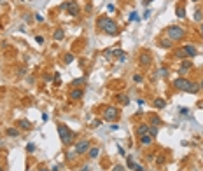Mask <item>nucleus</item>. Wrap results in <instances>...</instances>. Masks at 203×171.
Listing matches in <instances>:
<instances>
[{
    "label": "nucleus",
    "instance_id": "58836bf2",
    "mask_svg": "<svg viewBox=\"0 0 203 171\" xmlns=\"http://www.w3.org/2000/svg\"><path fill=\"white\" fill-rule=\"evenodd\" d=\"M54 82H56V84H60V82H61V79H60V73H56V75H54Z\"/></svg>",
    "mask_w": 203,
    "mask_h": 171
},
{
    "label": "nucleus",
    "instance_id": "f8f14e48",
    "mask_svg": "<svg viewBox=\"0 0 203 171\" xmlns=\"http://www.w3.org/2000/svg\"><path fill=\"white\" fill-rule=\"evenodd\" d=\"M18 128H21V129H25V131H30V129H32V122L26 121V119H21V121H18Z\"/></svg>",
    "mask_w": 203,
    "mask_h": 171
},
{
    "label": "nucleus",
    "instance_id": "20e7f679",
    "mask_svg": "<svg viewBox=\"0 0 203 171\" xmlns=\"http://www.w3.org/2000/svg\"><path fill=\"white\" fill-rule=\"evenodd\" d=\"M166 37H168L170 40H173V42H179V40H182V38L186 37V30H184L182 26L172 24V26L166 28Z\"/></svg>",
    "mask_w": 203,
    "mask_h": 171
},
{
    "label": "nucleus",
    "instance_id": "2f4dec72",
    "mask_svg": "<svg viewBox=\"0 0 203 171\" xmlns=\"http://www.w3.org/2000/svg\"><path fill=\"white\" fill-rule=\"evenodd\" d=\"M103 56H105V58H110V56H112V49H107V51H103Z\"/></svg>",
    "mask_w": 203,
    "mask_h": 171
},
{
    "label": "nucleus",
    "instance_id": "9b49d317",
    "mask_svg": "<svg viewBox=\"0 0 203 171\" xmlns=\"http://www.w3.org/2000/svg\"><path fill=\"white\" fill-rule=\"evenodd\" d=\"M70 100H81L82 96H84V93H82V89H79V87H74L72 91H70Z\"/></svg>",
    "mask_w": 203,
    "mask_h": 171
},
{
    "label": "nucleus",
    "instance_id": "1a4fd4ad",
    "mask_svg": "<svg viewBox=\"0 0 203 171\" xmlns=\"http://www.w3.org/2000/svg\"><path fill=\"white\" fill-rule=\"evenodd\" d=\"M191 68H193V63L188 61V59H182V65H181V68H179V73H181V75H186Z\"/></svg>",
    "mask_w": 203,
    "mask_h": 171
},
{
    "label": "nucleus",
    "instance_id": "c85d7f7f",
    "mask_svg": "<svg viewBox=\"0 0 203 171\" xmlns=\"http://www.w3.org/2000/svg\"><path fill=\"white\" fill-rule=\"evenodd\" d=\"M126 164H128V168H130V170H135V166H137V164L133 163V159H131V157H128V163H126Z\"/></svg>",
    "mask_w": 203,
    "mask_h": 171
},
{
    "label": "nucleus",
    "instance_id": "6e6552de",
    "mask_svg": "<svg viewBox=\"0 0 203 171\" xmlns=\"http://www.w3.org/2000/svg\"><path fill=\"white\" fill-rule=\"evenodd\" d=\"M67 10H68V16H79V12H81V7L77 5V2H72V0H68V7H67Z\"/></svg>",
    "mask_w": 203,
    "mask_h": 171
},
{
    "label": "nucleus",
    "instance_id": "dca6fc26",
    "mask_svg": "<svg viewBox=\"0 0 203 171\" xmlns=\"http://www.w3.org/2000/svg\"><path fill=\"white\" fill-rule=\"evenodd\" d=\"M173 58H177V59H186L188 54H186L184 49H175V51H173Z\"/></svg>",
    "mask_w": 203,
    "mask_h": 171
},
{
    "label": "nucleus",
    "instance_id": "4468645a",
    "mask_svg": "<svg viewBox=\"0 0 203 171\" xmlns=\"http://www.w3.org/2000/svg\"><path fill=\"white\" fill-rule=\"evenodd\" d=\"M112 56L117 58L119 61H124V59H126V52H123L121 49H112Z\"/></svg>",
    "mask_w": 203,
    "mask_h": 171
},
{
    "label": "nucleus",
    "instance_id": "ea45409f",
    "mask_svg": "<svg viewBox=\"0 0 203 171\" xmlns=\"http://www.w3.org/2000/svg\"><path fill=\"white\" fill-rule=\"evenodd\" d=\"M35 40H37V42H39V44H42V42H44V38H42V37H40V35H37V37H35Z\"/></svg>",
    "mask_w": 203,
    "mask_h": 171
},
{
    "label": "nucleus",
    "instance_id": "473e14b6",
    "mask_svg": "<svg viewBox=\"0 0 203 171\" xmlns=\"http://www.w3.org/2000/svg\"><path fill=\"white\" fill-rule=\"evenodd\" d=\"M112 171H124V168H123L121 164H116V166L112 168Z\"/></svg>",
    "mask_w": 203,
    "mask_h": 171
},
{
    "label": "nucleus",
    "instance_id": "a878e982",
    "mask_svg": "<svg viewBox=\"0 0 203 171\" xmlns=\"http://www.w3.org/2000/svg\"><path fill=\"white\" fill-rule=\"evenodd\" d=\"M63 61H65L67 65H68V63H72V61H74V54H72V52H68V54H65V59H63Z\"/></svg>",
    "mask_w": 203,
    "mask_h": 171
},
{
    "label": "nucleus",
    "instance_id": "72a5a7b5",
    "mask_svg": "<svg viewBox=\"0 0 203 171\" xmlns=\"http://www.w3.org/2000/svg\"><path fill=\"white\" fill-rule=\"evenodd\" d=\"M133 80H135V82H142V80H144V77H142V75H135V77H133Z\"/></svg>",
    "mask_w": 203,
    "mask_h": 171
},
{
    "label": "nucleus",
    "instance_id": "c03bdc74",
    "mask_svg": "<svg viewBox=\"0 0 203 171\" xmlns=\"http://www.w3.org/2000/svg\"><path fill=\"white\" fill-rule=\"evenodd\" d=\"M198 31H200V35L203 37V24H200V30H198Z\"/></svg>",
    "mask_w": 203,
    "mask_h": 171
},
{
    "label": "nucleus",
    "instance_id": "c9c22d12",
    "mask_svg": "<svg viewBox=\"0 0 203 171\" xmlns=\"http://www.w3.org/2000/svg\"><path fill=\"white\" fill-rule=\"evenodd\" d=\"M35 19H37L39 23H42V21H44V16H40V14H35Z\"/></svg>",
    "mask_w": 203,
    "mask_h": 171
},
{
    "label": "nucleus",
    "instance_id": "0eeeda50",
    "mask_svg": "<svg viewBox=\"0 0 203 171\" xmlns=\"http://www.w3.org/2000/svg\"><path fill=\"white\" fill-rule=\"evenodd\" d=\"M138 61H140V65H142V66H145V68H147V66L152 63L149 51H142V52H140V56H138Z\"/></svg>",
    "mask_w": 203,
    "mask_h": 171
},
{
    "label": "nucleus",
    "instance_id": "9d476101",
    "mask_svg": "<svg viewBox=\"0 0 203 171\" xmlns=\"http://www.w3.org/2000/svg\"><path fill=\"white\" fill-rule=\"evenodd\" d=\"M182 49L186 51V54H188V58H195V56L198 54V51H196V47H195V45H191V44H186V45H184Z\"/></svg>",
    "mask_w": 203,
    "mask_h": 171
},
{
    "label": "nucleus",
    "instance_id": "a18cd8bd",
    "mask_svg": "<svg viewBox=\"0 0 203 171\" xmlns=\"http://www.w3.org/2000/svg\"><path fill=\"white\" fill-rule=\"evenodd\" d=\"M198 84H200V89H202V91H203V79H202V80H200V82H198Z\"/></svg>",
    "mask_w": 203,
    "mask_h": 171
},
{
    "label": "nucleus",
    "instance_id": "bb28decb",
    "mask_svg": "<svg viewBox=\"0 0 203 171\" xmlns=\"http://www.w3.org/2000/svg\"><path fill=\"white\" fill-rule=\"evenodd\" d=\"M75 156H77V152H75V149H74V150H70V152L67 154V159H68V161H72Z\"/></svg>",
    "mask_w": 203,
    "mask_h": 171
},
{
    "label": "nucleus",
    "instance_id": "de8ad7c7",
    "mask_svg": "<svg viewBox=\"0 0 203 171\" xmlns=\"http://www.w3.org/2000/svg\"><path fill=\"white\" fill-rule=\"evenodd\" d=\"M82 171H89V166H84V168H82Z\"/></svg>",
    "mask_w": 203,
    "mask_h": 171
},
{
    "label": "nucleus",
    "instance_id": "5701e85b",
    "mask_svg": "<svg viewBox=\"0 0 203 171\" xmlns=\"http://www.w3.org/2000/svg\"><path fill=\"white\" fill-rule=\"evenodd\" d=\"M149 135H151L152 138H156V136H158V126H151V124H149Z\"/></svg>",
    "mask_w": 203,
    "mask_h": 171
},
{
    "label": "nucleus",
    "instance_id": "7c9ffc66",
    "mask_svg": "<svg viewBox=\"0 0 203 171\" xmlns=\"http://www.w3.org/2000/svg\"><path fill=\"white\" fill-rule=\"evenodd\" d=\"M165 161H166V157H165V156H159V157L156 159V163H158V164H165Z\"/></svg>",
    "mask_w": 203,
    "mask_h": 171
},
{
    "label": "nucleus",
    "instance_id": "e433bc0d",
    "mask_svg": "<svg viewBox=\"0 0 203 171\" xmlns=\"http://www.w3.org/2000/svg\"><path fill=\"white\" fill-rule=\"evenodd\" d=\"M135 171H147V170H145L144 166H140V164H137V166H135Z\"/></svg>",
    "mask_w": 203,
    "mask_h": 171
},
{
    "label": "nucleus",
    "instance_id": "cd10ccee",
    "mask_svg": "<svg viewBox=\"0 0 203 171\" xmlns=\"http://www.w3.org/2000/svg\"><path fill=\"white\" fill-rule=\"evenodd\" d=\"M195 19H196V21H202L203 19V12L202 10H196V12H195Z\"/></svg>",
    "mask_w": 203,
    "mask_h": 171
},
{
    "label": "nucleus",
    "instance_id": "a211bd4d",
    "mask_svg": "<svg viewBox=\"0 0 203 171\" xmlns=\"http://www.w3.org/2000/svg\"><path fill=\"white\" fill-rule=\"evenodd\" d=\"M159 44H161V47H165V49H170V47L173 45V40H170V38L166 37V38H161V40H159Z\"/></svg>",
    "mask_w": 203,
    "mask_h": 171
},
{
    "label": "nucleus",
    "instance_id": "412c9836",
    "mask_svg": "<svg viewBox=\"0 0 203 171\" xmlns=\"http://www.w3.org/2000/svg\"><path fill=\"white\" fill-rule=\"evenodd\" d=\"M7 136H11V138L19 136V129H16V128H7Z\"/></svg>",
    "mask_w": 203,
    "mask_h": 171
},
{
    "label": "nucleus",
    "instance_id": "09e8293b",
    "mask_svg": "<svg viewBox=\"0 0 203 171\" xmlns=\"http://www.w3.org/2000/svg\"><path fill=\"white\" fill-rule=\"evenodd\" d=\"M5 2H9V0H0V3H5Z\"/></svg>",
    "mask_w": 203,
    "mask_h": 171
},
{
    "label": "nucleus",
    "instance_id": "f704fd0d",
    "mask_svg": "<svg viewBox=\"0 0 203 171\" xmlns=\"http://www.w3.org/2000/svg\"><path fill=\"white\" fill-rule=\"evenodd\" d=\"M121 100H123V105H128V103H130V98H128V96H121Z\"/></svg>",
    "mask_w": 203,
    "mask_h": 171
},
{
    "label": "nucleus",
    "instance_id": "4be33fe9",
    "mask_svg": "<svg viewBox=\"0 0 203 171\" xmlns=\"http://www.w3.org/2000/svg\"><path fill=\"white\" fill-rule=\"evenodd\" d=\"M154 107H156V108H165V107H166V101L161 100V98H158V100L154 101Z\"/></svg>",
    "mask_w": 203,
    "mask_h": 171
},
{
    "label": "nucleus",
    "instance_id": "7ed1b4c3",
    "mask_svg": "<svg viewBox=\"0 0 203 171\" xmlns=\"http://www.w3.org/2000/svg\"><path fill=\"white\" fill-rule=\"evenodd\" d=\"M58 136H60V142H61L65 147H70V145L74 143V138H75L74 131H72L70 128H67L65 124H58Z\"/></svg>",
    "mask_w": 203,
    "mask_h": 171
},
{
    "label": "nucleus",
    "instance_id": "4c0bfd02",
    "mask_svg": "<svg viewBox=\"0 0 203 171\" xmlns=\"http://www.w3.org/2000/svg\"><path fill=\"white\" fill-rule=\"evenodd\" d=\"M130 19H131V21H137V19H138V17H137V12H131V16H130Z\"/></svg>",
    "mask_w": 203,
    "mask_h": 171
},
{
    "label": "nucleus",
    "instance_id": "f3484780",
    "mask_svg": "<svg viewBox=\"0 0 203 171\" xmlns=\"http://www.w3.org/2000/svg\"><path fill=\"white\" fill-rule=\"evenodd\" d=\"M175 14H177V17L186 19V7H184V5H179V7L175 9Z\"/></svg>",
    "mask_w": 203,
    "mask_h": 171
},
{
    "label": "nucleus",
    "instance_id": "f03ea898",
    "mask_svg": "<svg viewBox=\"0 0 203 171\" xmlns=\"http://www.w3.org/2000/svg\"><path fill=\"white\" fill-rule=\"evenodd\" d=\"M96 24H98V28H100L103 33H107V35H110V37L117 35V31H119L117 23H116V21H112L110 17H100Z\"/></svg>",
    "mask_w": 203,
    "mask_h": 171
},
{
    "label": "nucleus",
    "instance_id": "393cba45",
    "mask_svg": "<svg viewBox=\"0 0 203 171\" xmlns=\"http://www.w3.org/2000/svg\"><path fill=\"white\" fill-rule=\"evenodd\" d=\"M86 82V77H81V79H75V80H72V86H81V84H84Z\"/></svg>",
    "mask_w": 203,
    "mask_h": 171
},
{
    "label": "nucleus",
    "instance_id": "ddd939ff",
    "mask_svg": "<svg viewBox=\"0 0 203 171\" xmlns=\"http://www.w3.org/2000/svg\"><path fill=\"white\" fill-rule=\"evenodd\" d=\"M152 140H154V138H152L149 133L144 135V136H140V143H142V147H149V145L152 143Z\"/></svg>",
    "mask_w": 203,
    "mask_h": 171
},
{
    "label": "nucleus",
    "instance_id": "37998d69",
    "mask_svg": "<svg viewBox=\"0 0 203 171\" xmlns=\"http://www.w3.org/2000/svg\"><path fill=\"white\" fill-rule=\"evenodd\" d=\"M181 114H182V115H186V114H189V110H188V108H182V110H181Z\"/></svg>",
    "mask_w": 203,
    "mask_h": 171
},
{
    "label": "nucleus",
    "instance_id": "c756f323",
    "mask_svg": "<svg viewBox=\"0 0 203 171\" xmlns=\"http://www.w3.org/2000/svg\"><path fill=\"white\" fill-rule=\"evenodd\" d=\"M33 150H35V145H33V143H28V145H26V152H28V154H32Z\"/></svg>",
    "mask_w": 203,
    "mask_h": 171
},
{
    "label": "nucleus",
    "instance_id": "49530a36",
    "mask_svg": "<svg viewBox=\"0 0 203 171\" xmlns=\"http://www.w3.org/2000/svg\"><path fill=\"white\" fill-rule=\"evenodd\" d=\"M39 171H51V170H47V168H39Z\"/></svg>",
    "mask_w": 203,
    "mask_h": 171
},
{
    "label": "nucleus",
    "instance_id": "a19ab883",
    "mask_svg": "<svg viewBox=\"0 0 203 171\" xmlns=\"http://www.w3.org/2000/svg\"><path fill=\"white\" fill-rule=\"evenodd\" d=\"M61 170V166H58V164H56V166H53V168H51V171H60Z\"/></svg>",
    "mask_w": 203,
    "mask_h": 171
},
{
    "label": "nucleus",
    "instance_id": "3c124183",
    "mask_svg": "<svg viewBox=\"0 0 203 171\" xmlns=\"http://www.w3.org/2000/svg\"><path fill=\"white\" fill-rule=\"evenodd\" d=\"M193 2H198V0H193Z\"/></svg>",
    "mask_w": 203,
    "mask_h": 171
},
{
    "label": "nucleus",
    "instance_id": "aec40b11",
    "mask_svg": "<svg viewBox=\"0 0 203 171\" xmlns=\"http://www.w3.org/2000/svg\"><path fill=\"white\" fill-rule=\"evenodd\" d=\"M63 37H65V31L63 30H54V33H53V38L58 42V40H63Z\"/></svg>",
    "mask_w": 203,
    "mask_h": 171
},
{
    "label": "nucleus",
    "instance_id": "6ab92c4d",
    "mask_svg": "<svg viewBox=\"0 0 203 171\" xmlns=\"http://www.w3.org/2000/svg\"><path fill=\"white\" fill-rule=\"evenodd\" d=\"M98 154H100V149H98V147H91V149L88 150V156H89L91 159H96Z\"/></svg>",
    "mask_w": 203,
    "mask_h": 171
},
{
    "label": "nucleus",
    "instance_id": "2eb2a0df",
    "mask_svg": "<svg viewBox=\"0 0 203 171\" xmlns=\"http://www.w3.org/2000/svg\"><path fill=\"white\" fill-rule=\"evenodd\" d=\"M149 133V124H140V126H137V135L138 136H144V135H147Z\"/></svg>",
    "mask_w": 203,
    "mask_h": 171
},
{
    "label": "nucleus",
    "instance_id": "b1692460",
    "mask_svg": "<svg viewBox=\"0 0 203 171\" xmlns=\"http://www.w3.org/2000/svg\"><path fill=\"white\" fill-rule=\"evenodd\" d=\"M151 126H161V119H159L158 115H152V119H151Z\"/></svg>",
    "mask_w": 203,
    "mask_h": 171
},
{
    "label": "nucleus",
    "instance_id": "423d86ee",
    "mask_svg": "<svg viewBox=\"0 0 203 171\" xmlns=\"http://www.w3.org/2000/svg\"><path fill=\"white\" fill-rule=\"evenodd\" d=\"M91 149V143H89V140H79L77 143H75V152H77V156H82V154H88V150Z\"/></svg>",
    "mask_w": 203,
    "mask_h": 171
},
{
    "label": "nucleus",
    "instance_id": "f257e3e1",
    "mask_svg": "<svg viewBox=\"0 0 203 171\" xmlns=\"http://www.w3.org/2000/svg\"><path fill=\"white\" fill-rule=\"evenodd\" d=\"M173 86L179 89V91H186V93H191V94H196L200 91V84L198 82H193L186 77H177L173 80Z\"/></svg>",
    "mask_w": 203,
    "mask_h": 171
},
{
    "label": "nucleus",
    "instance_id": "8fccbe9b",
    "mask_svg": "<svg viewBox=\"0 0 203 171\" xmlns=\"http://www.w3.org/2000/svg\"><path fill=\"white\" fill-rule=\"evenodd\" d=\"M0 171H4V170H2V166H0Z\"/></svg>",
    "mask_w": 203,
    "mask_h": 171
},
{
    "label": "nucleus",
    "instance_id": "39448f33",
    "mask_svg": "<svg viewBox=\"0 0 203 171\" xmlns=\"http://www.w3.org/2000/svg\"><path fill=\"white\" fill-rule=\"evenodd\" d=\"M103 119L105 121H109V122H114V121H117L119 119V108L117 107H105V110H103Z\"/></svg>",
    "mask_w": 203,
    "mask_h": 171
},
{
    "label": "nucleus",
    "instance_id": "79ce46f5",
    "mask_svg": "<svg viewBox=\"0 0 203 171\" xmlns=\"http://www.w3.org/2000/svg\"><path fill=\"white\" fill-rule=\"evenodd\" d=\"M107 9H109V10H110V12H112V10H116V7H114V5H112V3H109V7H107Z\"/></svg>",
    "mask_w": 203,
    "mask_h": 171
}]
</instances>
